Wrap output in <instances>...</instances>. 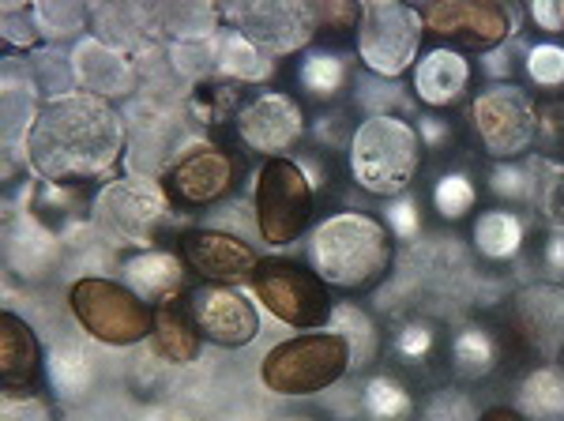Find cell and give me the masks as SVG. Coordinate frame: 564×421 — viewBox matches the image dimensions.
Instances as JSON below:
<instances>
[{
	"label": "cell",
	"instance_id": "1",
	"mask_svg": "<svg viewBox=\"0 0 564 421\" xmlns=\"http://www.w3.org/2000/svg\"><path fill=\"white\" fill-rule=\"evenodd\" d=\"M26 166L50 185H87L113 173L124 154V117L87 90L42 106L23 140Z\"/></svg>",
	"mask_w": 564,
	"mask_h": 421
},
{
	"label": "cell",
	"instance_id": "2",
	"mask_svg": "<svg viewBox=\"0 0 564 421\" xmlns=\"http://www.w3.org/2000/svg\"><path fill=\"white\" fill-rule=\"evenodd\" d=\"M395 241L377 215L339 210L308 237V268L335 290H372L391 271Z\"/></svg>",
	"mask_w": 564,
	"mask_h": 421
},
{
	"label": "cell",
	"instance_id": "3",
	"mask_svg": "<svg viewBox=\"0 0 564 421\" xmlns=\"http://www.w3.org/2000/svg\"><path fill=\"white\" fill-rule=\"evenodd\" d=\"M347 166L361 192L395 199L411 192L417 170H422V136L411 121L395 114H369L354 128Z\"/></svg>",
	"mask_w": 564,
	"mask_h": 421
},
{
	"label": "cell",
	"instance_id": "4",
	"mask_svg": "<svg viewBox=\"0 0 564 421\" xmlns=\"http://www.w3.org/2000/svg\"><path fill=\"white\" fill-rule=\"evenodd\" d=\"M350 373V346L332 327L282 338L260 361V384L275 396H316Z\"/></svg>",
	"mask_w": 564,
	"mask_h": 421
},
{
	"label": "cell",
	"instance_id": "5",
	"mask_svg": "<svg viewBox=\"0 0 564 421\" xmlns=\"http://www.w3.org/2000/svg\"><path fill=\"white\" fill-rule=\"evenodd\" d=\"M316 207V188L302 162L268 159L252 177V215L263 245H294L308 230Z\"/></svg>",
	"mask_w": 564,
	"mask_h": 421
},
{
	"label": "cell",
	"instance_id": "6",
	"mask_svg": "<svg viewBox=\"0 0 564 421\" xmlns=\"http://www.w3.org/2000/svg\"><path fill=\"white\" fill-rule=\"evenodd\" d=\"M68 309L76 316V324L102 346H135L143 338H151L154 309L143 298H135L124 282L113 279H76L68 287Z\"/></svg>",
	"mask_w": 564,
	"mask_h": 421
},
{
	"label": "cell",
	"instance_id": "7",
	"mask_svg": "<svg viewBox=\"0 0 564 421\" xmlns=\"http://www.w3.org/2000/svg\"><path fill=\"white\" fill-rule=\"evenodd\" d=\"M252 294L279 324L302 327V332H321L332 324L335 301L327 282L308 263L290 260V256H268L252 274Z\"/></svg>",
	"mask_w": 564,
	"mask_h": 421
},
{
	"label": "cell",
	"instance_id": "8",
	"mask_svg": "<svg viewBox=\"0 0 564 421\" xmlns=\"http://www.w3.org/2000/svg\"><path fill=\"white\" fill-rule=\"evenodd\" d=\"M170 218V196L159 181L129 173L95 196V230L117 249H151Z\"/></svg>",
	"mask_w": 564,
	"mask_h": 421
},
{
	"label": "cell",
	"instance_id": "9",
	"mask_svg": "<svg viewBox=\"0 0 564 421\" xmlns=\"http://www.w3.org/2000/svg\"><path fill=\"white\" fill-rule=\"evenodd\" d=\"M425 20L399 0H366L358 20V57L377 79H399L422 57Z\"/></svg>",
	"mask_w": 564,
	"mask_h": 421
},
{
	"label": "cell",
	"instance_id": "10",
	"mask_svg": "<svg viewBox=\"0 0 564 421\" xmlns=\"http://www.w3.org/2000/svg\"><path fill=\"white\" fill-rule=\"evenodd\" d=\"M467 121L494 162H516L539 143V106L516 84H489L475 95Z\"/></svg>",
	"mask_w": 564,
	"mask_h": 421
},
{
	"label": "cell",
	"instance_id": "11",
	"mask_svg": "<svg viewBox=\"0 0 564 421\" xmlns=\"http://www.w3.org/2000/svg\"><path fill=\"white\" fill-rule=\"evenodd\" d=\"M238 177H241L238 154L226 151L223 143H215V140H193L166 162V170H162V188H166L170 204L207 207L238 185Z\"/></svg>",
	"mask_w": 564,
	"mask_h": 421
},
{
	"label": "cell",
	"instance_id": "12",
	"mask_svg": "<svg viewBox=\"0 0 564 421\" xmlns=\"http://www.w3.org/2000/svg\"><path fill=\"white\" fill-rule=\"evenodd\" d=\"M425 20V31L441 34L444 42H456L459 50L494 53L516 34V12L494 0H430L417 8Z\"/></svg>",
	"mask_w": 564,
	"mask_h": 421
},
{
	"label": "cell",
	"instance_id": "13",
	"mask_svg": "<svg viewBox=\"0 0 564 421\" xmlns=\"http://www.w3.org/2000/svg\"><path fill=\"white\" fill-rule=\"evenodd\" d=\"M223 20L234 23L249 42H257L268 57H290V53L305 50L316 39V15L313 4H290V0H268V4H230L218 8Z\"/></svg>",
	"mask_w": 564,
	"mask_h": 421
},
{
	"label": "cell",
	"instance_id": "14",
	"mask_svg": "<svg viewBox=\"0 0 564 421\" xmlns=\"http://www.w3.org/2000/svg\"><path fill=\"white\" fill-rule=\"evenodd\" d=\"M234 128H238V140L249 151L282 159V154L294 151L305 140V114L282 90H260V95H252L241 106Z\"/></svg>",
	"mask_w": 564,
	"mask_h": 421
},
{
	"label": "cell",
	"instance_id": "15",
	"mask_svg": "<svg viewBox=\"0 0 564 421\" xmlns=\"http://www.w3.org/2000/svg\"><path fill=\"white\" fill-rule=\"evenodd\" d=\"M193 309L199 332L207 343L226 346V350H241L260 335V313L238 287H218V282H199L196 290L185 294Z\"/></svg>",
	"mask_w": 564,
	"mask_h": 421
},
{
	"label": "cell",
	"instance_id": "16",
	"mask_svg": "<svg viewBox=\"0 0 564 421\" xmlns=\"http://www.w3.org/2000/svg\"><path fill=\"white\" fill-rule=\"evenodd\" d=\"M181 256H185L188 271L204 282H218V287H245L260 268V252L245 237L215 230V226H199L181 237Z\"/></svg>",
	"mask_w": 564,
	"mask_h": 421
},
{
	"label": "cell",
	"instance_id": "17",
	"mask_svg": "<svg viewBox=\"0 0 564 421\" xmlns=\"http://www.w3.org/2000/svg\"><path fill=\"white\" fill-rule=\"evenodd\" d=\"M65 241L45 226L39 210L20 207L4 218V268L23 282H42L61 268Z\"/></svg>",
	"mask_w": 564,
	"mask_h": 421
},
{
	"label": "cell",
	"instance_id": "18",
	"mask_svg": "<svg viewBox=\"0 0 564 421\" xmlns=\"http://www.w3.org/2000/svg\"><path fill=\"white\" fill-rule=\"evenodd\" d=\"M512 327L534 354H542L545 361H557L564 354V287L561 282H531V287L516 290Z\"/></svg>",
	"mask_w": 564,
	"mask_h": 421
},
{
	"label": "cell",
	"instance_id": "19",
	"mask_svg": "<svg viewBox=\"0 0 564 421\" xmlns=\"http://www.w3.org/2000/svg\"><path fill=\"white\" fill-rule=\"evenodd\" d=\"M72 79L79 84V90L87 95H98L106 102L113 98H129L140 87V72L135 64L124 57L121 50L106 45L102 39H79L76 50H72Z\"/></svg>",
	"mask_w": 564,
	"mask_h": 421
},
{
	"label": "cell",
	"instance_id": "20",
	"mask_svg": "<svg viewBox=\"0 0 564 421\" xmlns=\"http://www.w3.org/2000/svg\"><path fill=\"white\" fill-rule=\"evenodd\" d=\"M124 287L132 290L135 298H143L148 305H166V301H177L188 287V263L181 252L170 249H143L132 252L129 260L121 263Z\"/></svg>",
	"mask_w": 564,
	"mask_h": 421
},
{
	"label": "cell",
	"instance_id": "21",
	"mask_svg": "<svg viewBox=\"0 0 564 421\" xmlns=\"http://www.w3.org/2000/svg\"><path fill=\"white\" fill-rule=\"evenodd\" d=\"M470 87V61L452 45H436L414 64V98L430 109L456 106Z\"/></svg>",
	"mask_w": 564,
	"mask_h": 421
},
{
	"label": "cell",
	"instance_id": "22",
	"mask_svg": "<svg viewBox=\"0 0 564 421\" xmlns=\"http://www.w3.org/2000/svg\"><path fill=\"white\" fill-rule=\"evenodd\" d=\"M151 350L166 365H193L204 354V332H199L188 301H166L154 309Z\"/></svg>",
	"mask_w": 564,
	"mask_h": 421
},
{
	"label": "cell",
	"instance_id": "23",
	"mask_svg": "<svg viewBox=\"0 0 564 421\" xmlns=\"http://www.w3.org/2000/svg\"><path fill=\"white\" fill-rule=\"evenodd\" d=\"M39 365H42V346L34 327L23 316L4 309L0 313V384H4V391L26 388V384L39 377Z\"/></svg>",
	"mask_w": 564,
	"mask_h": 421
},
{
	"label": "cell",
	"instance_id": "24",
	"mask_svg": "<svg viewBox=\"0 0 564 421\" xmlns=\"http://www.w3.org/2000/svg\"><path fill=\"white\" fill-rule=\"evenodd\" d=\"M500 358H505V343L489 324H463L448 343V361L452 373L459 380H489L500 369Z\"/></svg>",
	"mask_w": 564,
	"mask_h": 421
},
{
	"label": "cell",
	"instance_id": "25",
	"mask_svg": "<svg viewBox=\"0 0 564 421\" xmlns=\"http://www.w3.org/2000/svg\"><path fill=\"white\" fill-rule=\"evenodd\" d=\"M45 380H50L53 396L61 402H84L98 384V365L90 358V350L72 343V338H61L45 354Z\"/></svg>",
	"mask_w": 564,
	"mask_h": 421
},
{
	"label": "cell",
	"instance_id": "26",
	"mask_svg": "<svg viewBox=\"0 0 564 421\" xmlns=\"http://www.w3.org/2000/svg\"><path fill=\"white\" fill-rule=\"evenodd\" d=\"M475 252L489 263H508L523 252L527 241V223L516 210L508 207H489L475 218V230H470Z\"/></svg>",
	"mask_w": 564,
	"mask_h": 421
},
{
	"label": "cell",
	"instance_id": "27",
	"mask_svg": "<svg viewBox=\"0 0 564 421\" xmlns=\"http://www.w3.org/2000/svg\"><path fill=\"white\" fill-rule=\"evenodd\" d=\"M215 64L218 76L234 79V84H268L275 76V57L260 50L257 42H249L241 31H226L215 39Z\"/></svg>",
	"mask_w": 564,
	"mask_h": 421
},
{
	"label": "cell",
	"instance_id": "28",
	"mask_svg": "<svg viewBox=\"0 0 564 421\" xmlns=\"http://www.w3.org/2000/svg\"><path fill=\"white\" fill-rule=\"evenodd\" d=\"M516 410L527 421H564V369L561 365H534L520 380Z\"/></svg>",
	"mask_w": 564,
	"mask_h": 421
},
{
	"label": "cell",
	"instance_id": "29",
	"mask_svg": "<svg viewBox=\"0 0 564 421\" xmlns=\"http://www.w3.org/2000/svg\"><path fill=\"white\" fill-rule=\"evenodd\" d=\"M297 84H302L305 95L332 102L350 84V57L339 50H308L297 64Z\"/></svg>",
	"mask_w": 564,
	"mask_h": 421
},
{
	"label": "cell",
	"instance_id": "30",
	"mask_svg": "<svg viewBox=\"0 0 564 421\" xmlns=\"http://www.w3.org/2000/svg\"><path fill=\"white\" fill-rule=\"evenodd\" d=\"M361 410H366L369 421H411L414 396L403 380L380 373V377H369L366 388H361Z\"/></svg>",
	"mask_w": 564,
	"mask_h": 421
},
{
	"label": "cell",
	"instance_id": "31",
	"mask_svg": "<svg viewBox=\"0 0 564 421\" xmlns=\"http://www.w3.org/2000/svg\"><path fill=\"white\" fill-rule=\"evenodd\" d=\"M332 327L335 335H343L347 338V346H350V369H361V365H369L372 358H377V350H380V332H377V324L366 316V309H358V305H335V313H332Z\"/></svg>",
	"mask_w": 564,
	"mask_h": 421
},
{
	"label": "cell",
	"instance_id": "32",
	"mask_svg": "<svg viewBox=\"0 0 564 421\" xmlns=\"http://www.w3.org/2000/svg\"><path fill=\"white\" fill-rule=\"evenodd\" d=\"M34 106H39V87L26 76H20V72L8 68L4 72V148L8 151H12L20 128L31 132L34 121H39L42 109H34Z\"/></svg>",
	"mask_w": 564,
	"mask_h": 421
},
{
	"label": "cell",
	"instance_id": "33",
	"mask_svg": "<svg viewBox=\"0 0 564 421\" xmlns=\"http://www.w3.org/2000/svg\"><path fill=\"white\" fill-rule=\"evenodd\" d=\"M245 98H241V84L234 79H207V84L196 87L193 95V114L204 125H226V121H238Z\"/></svg>",
	"mask_w": 564,
	"mask_h": 421
},
{
	"label": "cell",
	"instance_id": "34",
	"mask_svg": "<svg viewBox=\"0 0 564 421\" xmlns=\"http://www.w3.org/2000/svg\"><path fill=\"white\" fill-rule=\"evenodd\" d=\"M154 20L162 23V31L174 34L181 42H212L215 39V23H218V8L204 4H174L154 12Z\"/></svg>",
	"mask_w": 564,
	"mask_h": 421
},
{
	"label": "cell",
	"instance_id": "35",
	"mask_svg": "<svg viewBox=\"0 0 564 421\" xmlns=\"http://www.w3.org/2000/svg\"><path fill=\"white\" fill-rule=\"evenodd\" d=\"M478 204V188H475V177L463 170H452V173H441L433 185V210L444 218V223H459L467 218L470 210Z\"/></svg>",
	"mask_w": 564,
	"mask_h": 421
},
{
	"label": "cell",
	"instance_id": "36",
	"mask_svg": "<svg viewBox=\"0 0 564 421\" xmlns=\"http://www.w3.org/2000/svg\"><path fill=\"white\" fill-rule=\"evenodd\" d=\"M391 350H395V358L406 369H425L436 358V350H441V335H436L430 320H406L395 332V338H391Z\"/></svg>",
	"mask_w": 564,
	"mask_h": 421
},
{
	"label": "cell",
	"instance_id": "37",
	"mask_svg": "<svg viewBox=\"0 0 564 421\" xmlns=\"http://www.w3.org/2000/svg\"><path fill=\"white\" fill-rule=\"evenodd\" d=\"M523 72L539 90H564V45H557V42L527 45Z\"/></svg>",
	"mask_w": 564,
	"mask_h": 421
},
{
	"label": "cell",
	"instance_id": "38",
	"mask_svg": "<svg viewBox=\"0 0 564 421\" xmlns=\"http://www.w3.org/2000/svg\"><path fill=\"white\" fill-rule=\"evenodd\" d=\"M31 15L45 39H68V34H79L87 26L84 4H34Z\"/></svg>",
	"mask_w": 564,
	"mask_h": 421
},
{
	"label": "cell",
	"instance_id": "39",
	"mask_svg": "<svg viewBox=\"0 0 564 421\" xmlns=\"http://www.w3.org/2000/svg\"><path fill=\"white\" fill-rule=\"evenodd\" d=\"M489 188H494V196L508 199V204H527V199H534V173L527 166H516V162H497L494 173H489Z\"/></svg>",
	"mask_w": 564,
	"mask_h": 421
},
{
	"label": "cell",
	"instance_id": "40",
	"mask_svg": "<svg viewBox=\"0 0 564 421\" xmlns=\"http://www.w3.org/2000/svg\"><path fill=\"white\" fill-rule=\"evenodd\" d=\"M384 226L391 230V237H399V241H414V237L422 234V207H417L414 192H403V196L388 199Z\"/></svg>",
	"mask_w": 564,
	"mask_h": 421
},
{
	"label": "cell",
	"instance_id": "41",
	"mask_svg": "<svg viewBox=\"0 0 564 421\" xmlns=\"http://www.w3.org/2000/svg\"><path fill=\"white\" fill-rule=\"evenodd\" d=\"M542 215L550 218L557 230H564V162H545L542 181Z\"/></svg>",
	"mask_w": 564,
	"mask_h": 421
},
{
	"label": "cell",
	"instance_id": "42",
	"mask_svg": "<svg viewBox=\"0 0 564 421\" xmlns=\"http://www.w3.org/2000/svg\"><path fill=\"white\" fill-rule=\"evenodd\" d=\"M0 421H53V410H50V402L39 396L4 391V399H0Z\"/></svg>",
	"mask_w": 564,
	"mask_h": 421
},
{
	"label": "cell",
	"instance_id": "43",
	"mask_svg": "<svg viewBox=\"0 0 564 421\" xmlns=\"http://www.w3.org/2000/svg\"><path fill=\"white\" fill-rule=\"evenodd\" d=\"M313 15H316V31H358V20H361V4H313Z\"/></svg>",
	"mask_w": 564,
	"mask_h": 421
},
{
	"label": "cell",
	"instance_id": "44",
	"mask_svg": "<svg viewBox=\"0 0 564 421\" xmlns=\"http://www.w3.org/2000/svg\"><path fill=\"white\" fill-rule=\"evenodd\" d=\"M4 42L31 50V45L39 42V23H34V15H20L15 8H8L4 12Z\"/></svg>",
	"mask_w": 564,
	"mask_h": 421
},
{
	"label": "cell",
	"instance_id": "45",
	"mask_svg": "<svg viewBox=\"0 0 564 421\" xmlns=\"http://www.w3.org/2000/svg\"><path fill=\"white\" fill-rule=\"evenodd\" d=\"M527 15L545 34L564 31V0H534V4H527Z\"/></svg>",
	"mask_w": 564,
	"mask_h": 421
},
{
	"label": "cell",
	"instance_id": "46",
	"mask_svg": "<svg viewBox=\"0 0 564 421\" xmlns=\"http://www.w3.org/2000/svg\"><path fill=\"white\" fill-rule=\"evenodd\" d=\"M417 128V136H422V148H425V143H430V148H441V143H448V125H444L441 121V117H422V121H417L414 125Z\"/></svg>",
	"mask_w": 564,
	"mask_h": 421
},
{
	"label": "cell",
	"instance_id": "47",
	"mask_svg": "<svg viewBox=\"0 0 564 421\" xmlns=\"http://www.w3.org/2000/svg\"><path fill=\"white\" fill-rule=\"evenodd\" d=\"M545 271L564 274V230L550 234V241H545Z\"/></svg>",
	"mask_w": 564,
	"mask_h": 421
},
{
	"label": "cell",
	"instance_id": "48",
	"mask_svg": "<svg viewBox=\"0 0 564 421\" xmlns=\"http://www.w3.org/2000/svg\"><path fill=\"white\" fill-rule=\"evenodd\" d=\"M478 421H527L516 407H486L478 414Z\"/></svg>",
	"mask_w": 564,
	"mask_h": 421
},
{
	"label": "cell",
	"instance_id": "49",
	"mask_svg": "<svg viewBox=\"0 0 564 421\" xmlns=\"http://www.w3.org/2000/svg\"><path fill=\"white\" fill-rule=\"evenodd\" d=\"M143 421H193L185 414V410H177V407H154L143 414Z\"/></svg>",
	"mask_w": 564,
	"mask_h": 421
},
{
	"label": "cell",
	"instance_id": "50",
	"mask_svg": "<svg viewBox=\"0 0 564 421\" xmlns=\"http://www.w3.org/2000/svg\"><path fill=\"white\" fill-rule=\"evenodd\" d=\"M489 72H494V76L505 72V76H508V57H505V53H494V57H489Z\"/></svg>",
	"mask_w": 564,
	"mask_h": 421
},
{
	"label": "cell",
	"instance_id": "51",
	"mask_svg": "<svg viewBox=\"0 0 564 421\" xmlns=\"http://www.w3.org/2000/svg\"><path fill=\"white\" fill-rule=\"evenodd\" d=\"M279 421H321V418H308V414H290V418H279Z\"/></svg>",
	"mask_w": 564,
	"mask_h": 421
}]
</instances>
